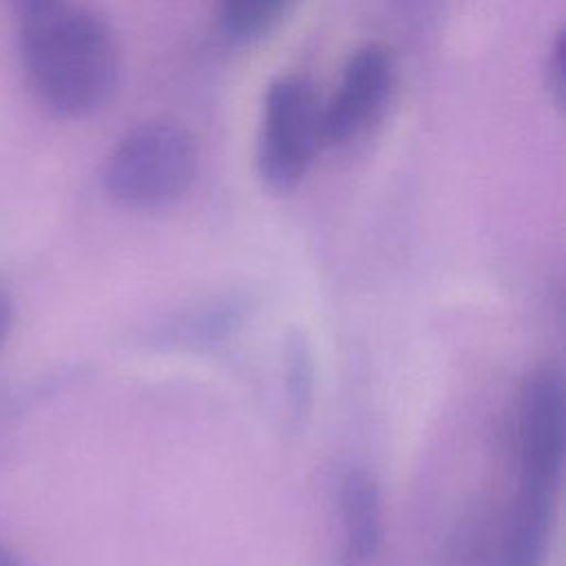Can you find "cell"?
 Listing matches in <instances>:
<instances>
[{"label": "cell", "mask_w": 566, "mask_h": 566, "mask_svg": "<svg viewBox=\"0 0 566 566\" xmlns=\"http://www.w3.org/2000/svg\"><path fill=\"white\" fill-rule=\"evenodd\" d=\"M20 53L31 88L51 111L84 117L108 104L119 80V49L93 11L66 2L22 20Z\"/></svg>", "instance_id": "cell-1"}, {"label": "cell", "mask_w": 566, "mask_h": 566, "mask_svg": "<svg viewBox=\"0 0 566 566\" xmlns=\"http://www.w3.org/2000/svg\"><path fill=\"white\" fill-rule=\"evenodd\" d=\"M195 175L192 137L179 126L155 122L137 126L113 148L104 166V186L117 203L153 210L181 199Z\"/></svg>", "instance_id": "cell-2"}, {"label": "cell", "mask_w": 566, "mask_h": 566, "mask_svg": "<svg viewBox=\"0 0 566 566\" xmlns=\"http://www.w3.org/2000/svg\"><path fill=\"white\" fill-rule=\"evenodd\" d=\"M323 142V104L301 75L276 77L263 97L254 164L274 192L296 188Z\"/></svg>", "instance_id": "cell-3"}, {"label": "cell", "mask_w": 566, "mask_h": 566, "mask_svg": "<svg viewBox=\"0 0 566 566\" xmlns=\"http://www.w3.org/2000/svg\"><path fill=\"white\" fill-rule=\"evenodd\" d=\"M566 449V394L557 367L535 369L520 396V484L557 489Z\"/></svg>", "instance_id": "cell-4"}, {"label": "cell", "mask_w": 566, "mask_h": 566, "mask_svg": "<svg viewBox=\"0 0 566 566\" xmlns=\"http://www.w3.org/2000/svg\"><path fill=\"white\" fill-rule=\"evenodd\" d=\"M394 60L382 44H365L347 60L338 86L323 104V142L345 146L382 113L394 88Z\"/></svg>", "instance_id": "cell-5"}, {"label": "cell", "mask_w": 566, "mask_h": 566, "mask_svg": "<svg viewBox=\"0 0 566 566\" xmlns=\"http://www.w3.org/2000/svg\"><path fill=\"white\" fill-rule=\"evenodd\" d=\"M555 489L520 484L506 511L491 566H542L553 522Z\"/></svg>", "instance_id": "cell-6"}, {"label": "cell", "mask_w": 566, "mask_h": 566, "mask_svg": "<svg viewBox=\"0 0 566 566\" xmlns=\"http://www.w3.org/2000/svg\"><path fill=\"white\" fill-rule=\"evenodd\" d=\"M340 515L345 526V555L352 564H367L382 542L380 489L365 469H349L340 482Z\"/></svg>", "instance_id": "cell-7"}, {"label": "cell", "mask_w": 566, "mask_h": 566, "mask_svg": "<svg viewBox=\"0 0 566 566\" xmlns=\"http://www.w3.org/2000/svg\"><path fill=\"white\" fill-rule=\"evenodd\" d=\"M294 0H221L219 27L234 42H252L272 31Z\"/></svg>", "instance_id": "cell-8"}, {"label": "cell", "mask_w": 566, "mask_h": 566, "mask_svg": "<svg viewBox=\"0 0 566 566\" xmlns=\"http://www.w3.org/2000/svg\"><path fill=\"white\" fill-rule=\"evenodd\" d=\"M243 310H245V305L237 303V301L208 307V310L199 312L197 316H192L190 321H186L181 332L188 343L223 338L230 329H234V325L241 323Z\"/></svg>", "instance_id": "cell-9"}, {"label": "cell", "mask_w": 566, "mask_h": 566, "mask_svg": "<svg viewBox=\"0 0 566 566\" xmlns=\"http://www.w3.org/2000/svg\"><path fill=\"white\" fill-rule=\"evenodd\" d=\"M566 42H564V33L559 31L551 53L546 57V88L555 102L557 108L564 106V97H566Z\"/></svg>", "instance_id": "cell-10"}, {"label": "cell", "mask_w": 566, "mask_h": 566, "mask_svg": "<svg viewBox=\"0 0 566 566\" xmlns=\"http://www.w3.org/2000/svg\"><path fill=\"white\" fill-rule=\"evenodd\" d=\"M292 367L287 371L290 376V391H292V400H294V409L296 416L305 411V402L310 400V387H312V376H310V360H307V352L305 347H294L292 356Z\"/></svg>", "instance_id": "cell-11"}, {"label": "cell", "mask_w": 566, "mask_h": 566, "mask_svg": "<svg viewBox=\"0 0 566 566\" xmlns=\"http://www.w3.org/2000/svg\"><path fill=\"white\" fill-rule=\"evenodd\" d=\"M2 2H7V4L15 11V15L20 18V22H22V20H29V18H33V15L46 13V11H51V9L60 7V4H64V0H2Z\"/></svg>", "instance_id": "cell-12"}, {"label": "cell", "mask_w": 566, "mask_h": 566, "mask_svg": "<svg viewBox=\"0 0 566 566\" xmlns=\"http://www.w3.org/2000/svg\"><path fill=\"white\" fill-rule=\"evenodd\" d=\"M13 325V301L7 287L0 283V345L7 340Z\"/></svg>", "instance_id": "cell-13"}, {"label": "cell", "mask_w": 566, "mask_h": 566, "mask_svg": "<svg viewBox=\"0 0 566 566\" xmlns=\"http://www.w3.org/2000/svg\"><path fill=\"white\" fill-rule=\"evenodd\" d=\"M0 566H24L15 553H11L7 546L0 544Z\"/></svg>", "instance_id": "cell-14"}]
</instances>
